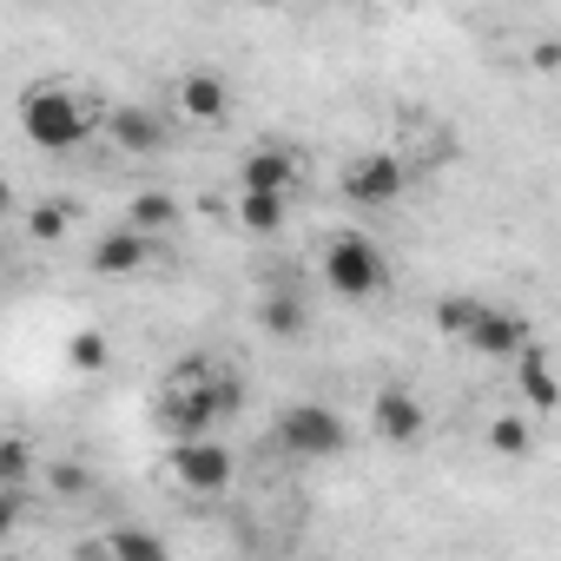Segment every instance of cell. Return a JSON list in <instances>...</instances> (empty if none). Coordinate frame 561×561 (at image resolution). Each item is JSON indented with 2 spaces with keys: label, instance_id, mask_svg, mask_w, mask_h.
<instances>
[{
  "label": "cell",
  "instance_id": "6da1fadb",
  "mask_svg": "<svg viewBox=\"0 0 561 561\" xmlns=\"http://www.w3.org/2000/svg\"><path fill=\"white\" fill-rule=\"evenodd\" d=\"M231 410H238V383H225L205 357H185V364L172 370L165 397H159V423H165L179 443L211 436V423H225Z\"/></svg>",
  "mask_w": 561,
  "mask_h": 561
},
{
  "label": "cell",
  "instance_id": "7a4b0ae2",
  "mask_svg": "<svg viewBox=\"0 0 561 561\" xmlns=\"http://www.w3.org/2000/svg\"><path fill=\"white\" fill-rule=\"evenodd\" d=\"M100 119H106V113H93V106L73 100L67 87H34V93L21 100V133H27L41 152H73V146H87V139L100 133Z\"/></svg>",
  "mask_w": 561,
  "mask_h": 561
},
{
  "label": "cell",
  "instance_id": "3957f363",
  "mask_svg": "<svg viewBox=\"0 0 561 561\" xmlns=\"http://www.w3.org/2000/svg\"><path fill=\"white\" fill-rule=\"evenodd\" d=\"M318 271H324V285H331L337 298H351V305H364V298H377V291L390 285V257H383V244H370L364 231L331 238L324 257H318Z\"/></svg>",
  "mask_w": 561,
  "mask_h": 561
},
{
  "label": "cell",
  "instance_id": "277c9868",
  "mask_svg": "<svg viewBox=\"0 0 561 561\" xmlns=\"http://www.w3.org/2000/svg\"><path fill=\"white\" fill-rule=\"evenodd\" d=\"M277 443L305 462H324V456L351 449V423L331 403H291V410H277Z\"/></svg>",
  "mask_w": 561,
  "mask_h": 561
},
{
  "label": "cell",
  "instance_id": "5b68a950",
  "mask_svg": "<svg viewBox=\"0 0 561 561\" xmlns=\"http://www.w3.org/2000/svg\"><path fill=\"white\" fill-rule=\"evenodd\" d=\"M344 198L351 205H364V211H383V205H397L403 198V185H410V172H403V159L397 152H357L351 165H344Z\"/></svg>",
  "mask_w": 561,
  "mask_h": 561
},
{
  "label": "cell",
  "instance_id": "8992f818",
  "mask_svg": "<svg viewBox=\"0 0 561 561\" xmlns=\"http://www.w3.org/2000/svg\"><path fill=\"white\" fill-rule=\"evenodd\" d=\"M476 357H495V364H522L535 351V324L522 311H502V305H476V324L462 337Z\"/></svg>",
  "mask_w": 561,
  "mask_h": 561
},
{
  "label": "cell",
  "instance_id": "52a82bcc",
  "mask_svg": "<svg viewBox=\"0 0 561 561\" xmlns=\"http://www.w3.org/2000/svg\"><path fill=\"white\" fill-rule=\"evenodd\" d=\"M231 449L218 443V436H198V443H179L172 449V476H179V489H192V495H225L231 489Z\"/></svg>",
  "mask_w": 561,
  "mask_h": 561
},
{
  "label": "cell",
  "instance_id": "ba28073f",
  "mask_svg": "<svg viewBox=\"0 0 561 561\" xmlns=\"http://www.w3.org/2000/svg\"><path fill=\"white\" fill-rule=\"evenodd\" d=\"M370 430H377L383 443L410 449V443H423V430H430V410H423V397H416V390L390 383V390H377V397H370Z\"/></svg>",
  "mask_w": 561,
  "mask_h": 561
},
{
  "label": "cell",
  "instance_id": "9c48e42d",
  "mask_svg": "<svg viewBox=\"0 0 561 561\" xmlns=\"http://www.w3.org/2000/svg\"><path fill=\"white\" fill-rule=\"evenodd\" d=\"M100 133H106V139H113L119 152H133V159H146V152H159V146H165V119H159L152 106H133V100L106 106Z\"/></svg>",
  "mask_w": 561,
  "mask_h": 561
},
{
  "label": "cell",
  "instance_id": "30bf717a",
  "mask_svg": "<svg viewBox=\"0 0 561 561\" xmlns=\"http://www.w3.org/2000/svg\"><path fill=\"white\" fill-rule=\"evenodd\" d=\"M172 100H179V113H185V119H198V126H218V119L231 113V87H225V80H218L211 67H198V73H185Z\"/></svg>",
  "mask_w": 561,
  "mask_h": 561
},
{
  "label": "cell",
  "instance_id": "8fae6325",
  "mask_svg": "<svg viewBox=\"0 0 561 561\" xmlns=\"http://www.w3.org/2000/svg\"><path fill=\"white\" fill-rule=\"evenodd\" d=\"M146 264H152V238L133 231V225H119V231H106V238L93 244V271H100V277H133V271H146Z\"/></svg>",
  "mask_w": 561,
  "mask_h": 561
},
{
  "label": "cell",
  "instance_id": "7c38bea8",
  "mask_svg": "<svg viewBox=\"0 0 561 561\" xmlns=\"http://www.w3.org/2000/svg\"><path fill=\"white\" fill-rule=\"evenodd\" d=\"M291 179H298V159L285 146H257L238 172V192H291Z\"/></svg>",
  "mask_w": 561,
  "mask_h": 561
},
{
  "label": "cell",
  "instance_id": "4fadbf2b",
  "mask_svg": "<svg viewBox=\"0 0 561 561\" xmlns=\"http://www.w3.org/2000/svg\"><path fill=\"white\" fill-rule=\"evenodd\" d=\"M257 318H264L271 337H305V324H311V311H305L298 291H264L257 298Z\"/></svg>",
  "mask_w": 561,
  "mask_h": 561
},
{
  "label": "cell",
  "instance_id": "5bb4252c",
  "mask_svg": "<svg viewBox=\"0 0 561 561\" xmlns=\"http://www.w3.org/2000/svg\"><path fill=\"white\" fill-rule=\"evenodd\" d=\"M515 383H522V397H528V410H554L561 403V383H554V370H548V357H541V344L522 357V370H515Z\"/></svg>",
  "mask_w": 561,
  "mask_h": 561
},
{
  "label": "cell",
  "instance_id": "9a60e30c",
  "mask_svg": "<svg viewBox=\"0 0 561 561\" xmlns=\"http://www.w3.org/2000/svg\"><path fill=\"white\" fill-rule=\"evenodd\" d=\"M106 548H113V561H172V548H165L152 528H139V522H119V528L106 535Z\"/></svg>",
  "mask_w": 561,
  "mask_h": 561
},
{
  "label": "cell",
  "instance_id": "2e32d148",
  "mask_svg": "<svg viewBox=\"0 0 561 561\" xmlns=\"http://www.w3.org/2000/svg\"><path fill=\"white\" fill-rule=\"evenodd\" d=\"M172 218H179V198H172V192H139V198L126 205V225H133V231H146V238H152V231H165Z\"/></svg>",
  "mask_w": 561,
  "mask_h": 561
},
{
  "label": "cell",
  "instance_id": "e0dca14e",
  "mask_svg": "<svg viewBox=\"0 0 561 561\" xmlns=\"http://www.w3.org/2000/svg\"><path fill=\"white\" fill-rule=\"evenodd\" d=\"M238 225L244 231H277L285 225V192H238Z\"/></svg>",
  "mask_w": 561,
  "mask_h": 561
},
{
  "label": "cell",
  "instance_id": "ac0fdd59",
  "mask_svg": "<svg viewBox=\"0 0 561 561\" xmlns=\"http://www.w3.org/2000/svg\"><path fill=\"white\" fill-rule=\"evenodd\" d=\"M489 449H495V456H528V449H535V423H528L522 410L495 416V423H489Z\"/></svg>",
  "mask_w": 561,
  "mask_h": 561
},
{
  "label": "cell",
  "instance_id": "d6986e66",
  "mask_svg": "<svg viewBox=\"0 0 561 561\" xmlns=\"http://www.w3.org/2000/svg\"><path fill=\"white\" fill-rule=\"evenodd\" d=\"M469 324H476V298H443L436 305V331L443 337H469Z\"/></svg>",
  "mask_w": 561,
  "mask_h": 561
},
{
  "label": "cell",
  "instance_id": "ffe728a7",
  "mask_svg": "<svg viewBox=\"0 0 561 561\" xmlns=\"http://www.w3.org/2000/svg\"><path fill=\"white\" fill-rule=\"evenodd\" d=\"M0 482H8V489H21V482H27V443H21V436L0 443Z\"/></svg>",
  "mask_w": 561,
  "mask_h": 561
},
{
  "label": "cell",
  "instance_id": "44dd1931",
  "mask_svg": "<svg viewBox=\"0 0 561 561\" xmlns=\"http://www.w3.org/2000/svg\"><path fill=\"white\" fill-rule=\"evenodd\" d=\"M67 218H73V205H67V198L34 205V238H60V231H67Z\"/></svg>",
  "mask_w": 561,
  "mask_h": 561
},
{
  "label": "cell",
  "instance_id": "7402d4cb",
  "mask_svg": "<svg viewBox=\"0 0 561 561\" xmlns=\"http://www.w3.org/2000/svg\"><path fill=\"white\" fill-rule=\"evenodd\" d=\"M73 364H80V370H100V364H106V337H100V331L73 337Z\"/></svg>",
  "mask_w": 561,
  "mask_h": 561
},
{
  "label": "cell",
  "instance_id": "603a6c76",
  "mask_svg": "<svg viewBox=\"0 0 561 561\" xmlns=\"http://www.w3.org/2000/svg\"><path fill=\"white\" fill-rule=\"evenodd\" d=\"M47 476H54V489H60V495H87V469H80V462H54Z\"/></svg>",
  "mask_w": 561,
  "mask_h": 561
},
{
  "label": "cell",
  "instance_id": "cb8c5ba5",
  "mask_svg": "<svg viewBox=\"0 0 561 561\" xmlns=\"http://www.w3.org/2000/svg\"><path fill=\"white\" fill-rule=\"evenodd\" d=\"M8 561H21V554H8Z\"/></svg>",
  "mask_w": 561,
  "mask_h": 561
}]
</instances>
